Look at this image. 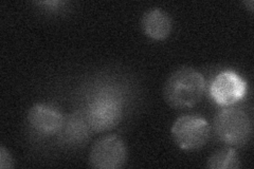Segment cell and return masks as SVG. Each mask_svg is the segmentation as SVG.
Returning <instances> with one entry per match:
<instances>
[{
    "mask_svg": "<svg viewBox=\"0 0 254 169\" xmlns=\"http://www.w3.org/2000/svg\"><path fill=\"white\" fill-rule=\"evenodd\" d=\"M204 90L205 80L200 72L190 67H182L175 70L166 79L163 96L171 107L186 109L199 103Z\"/></svg>",
    "mask_w": 254,
    "mask_h": 169,
    "instance_id": "obj_1",
    "label": "cell"
},
{
    "mask_svg": "<svg viewBox=\"0 0 254 169\" xmlns=\"http://www.w3.org/2000/svg\"><path fill=\"white\" fill-rule=\"evenodd\" d=\"M213 129L222 143L229 146L242 147L251 139L252 123L245 111L226 108L218 111L214 117Z\"/></svg>",
    "mask_w": 254,
    "mask_h": 169,
    "instance_id": "obj_2",
    "label": "cell"
},
{
    "mask_svg": "<svg viewBox=\"0 0 254 169\" xmlns=\"http://www.w3.org/2000/svg\"><path fill=\"white\" fill-rule=\"evenodd\" d=\"M171 133L178 147L185 150H196L203 147L209 141L211 128L202 116L189 114L175 120Z\"/></svg>",
    "mask_w": 254,
    "mask_h": 169,
    "instance_id": "obj_3",
    "label": "cell"
},
{
    "mask_svg": "<svg viewBox=\"0 0 254 169\" xmlns=\"http://www.w3.org/2000/svg\"><path fill=\"white\" fill-rule=\"evenodd\" d=\"M85 115L94 131L113 129L122 118V103L115 95L101 94L89 104Z\"/></svg>",
    "mask_w": 254,
    "mask_h": 169,
    "instance_id": "obj_4",
    "label": "cell"
},
{
    "mask_svg": "<svg viewBox=\"0 0 254 169\" xmlns=\"http://www.w3.org/2000/svg\"><path fill=\"white\" fill-rule=\"evenodd\" d=\"M127 158L125 143L119 136L105 135L93 144L89 154V165L95 169H119Z\"/></svg>",
    "mask_w": 254,
    "mask_h": 169,
    "instance_id": "obj_5",
    "label": "cell"
},
{
    "mask_svg": "<svg viewBox=\"0 0 254 169\" xmlns=\"http://www.w3.org/2000/svg\"><path fill=\"white\" fill-rule=\"evenodd\" d=\"M247 92V82L234 71H224L211 84L213 100L222 106H229L241 101Z\"/></svg>",
    "mask_w": 254,
    "mask_h": 169,
    "instance_id": "obj_6",
    "label": "cell"
},
{
    "mask_svg": "<svg viewBox=\"0 0 254 169\" xmlns=\"http://www.w3.org/2000/svg\"><path fill=\"white\" fill-rule=\"evenodd\" d=\"M65 117L59 109L47 104H35L28 112V123L30 127L43 135L59 133L64 125Z\"/></svg>",
    "mask_w": 254,
    "mask_h": 169,
    "instance_id": "obj_7",
    "label": "cell"
},
{
    "mask_svg": "<svg viewBox=\"0 0 254 169\" xmlns=\"http://www.w3.org/2000/svg\"><path fill=\"white\" fill-rule=\"evenodd\" d=\"M141 29L150 39L164 40L172 33L173 19L165 11L154 7L143 14Z\"/></svg>",
    "mask_w": 254,
    "mask_h": 169,
    "instance_id": "obj_8",
    "label": "cell"
},
{
    "mask_svg": "<svg viewBox=\"0 0 254 169\" xmlns=\"http://www.w3.org/2000/svg\"><path fill=\"white\" fill-rule=\"evenodd\" d=\"M90 128L86 115L72 113L64 120V125L59 133H61L62 139L66 143L78 144L88 138Z\"/></svg>",
    "mask_w": 254,
    "mask_h": 169,
    "instance_id": "obj_9",
    "label": "cell"
},
{
    "mask_svg": "<svg viewBox=\"0 0 254 169\" xmlns=\"http://www.w3.org/2000/svg\"><path fill=\"white\" fill-rule=\"evenodd\" d=\"M206 166L212 169H236L241 167V160L234 148H222L210 156Z\"/></svg>",
    "mask_w": 254,
    "mask_h": 169,
    "instance_id": "obj_10",
    "label": "cell"
},
{
    "mask_svg": "<svg viewBox=\"0 0 254 169\" xmlns=\"http://www.w3.org/2000/svg\"><path fill=\"white\" fill-rule=\"evenodd\" d=\"M13 167H14V162L9 150H7L4 146H1V148H0V168L10 169Z\"/></svg>",
    "mask_w": 254,
    "mask_h": 169,
    "instance_id": "obj_11",
    "label": "cell"
}]
</instances>
